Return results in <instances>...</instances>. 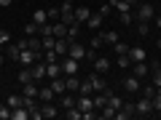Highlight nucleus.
I'll list each match as a JSON object with an SVG mask.
<instances>
[{"mask_svg": "<svg viewBox=\"0 0 161 120\" xmlns=\"http://www.w3.org/2000/svg\"><path fill=\"white\" fill-rule=\"evenodd\" d=\"M134 19H137V22H153L156 19V6H150V3H137Z\"/></svg>", "mask_w": 161, "mask_h": 120, "instance_id": "nucleus-1", "label": "nucleus"}, {"mask_svg": "<svg viewBox=\"0 0 161 120\" xmlns=\"http://www.w3.org/2000/svg\"><path fill=\"white\" fill-rule=\"evenodd\" d=\"M40 59H43V53H35V51H30V48H24V51L19 53V64H22V67H32Z\"/></svg>", "mask_w": 161, "mask_h": 120, "instance_id": "nucleus-2", "label": "nucleus"}, {"mask_svg": "<svg viewBox=\"0 0 161 120\" xmlns=\"http://www.w3.org/2000/svg\"><path fill=\"white\" fill-rule=\"evenodd\" d=\"M59 64H62V75H78V69H80V62H75L70 56H62Z\"/></svg>", "mask_w": 161, "mask_h": 120, "instance_id": "nucleus-3", "label": "nucleus"}, {"mask_svg": "<svg viewBox=\"0 0 161 120\" xmlns=\"http://www.w3.org/2000/svg\"><path fill=\"white\" fill-rule=\"evenodd\" d=\"M134 107H137V115H142V118H148V115H153V102H150L148 96H142V99H140L137 104H134Z\"/></svg>", "mask_w": 161, "mask_h": 120, "instance_id": "nucleus-4", "label": "nucleus"}, {"mask_svg": "<svg viewBox=\"0 0 161 120\" xmlns=\"http://www.w3.org/2000/svg\"><path fill=\"white\" fill-rule=\"evenodd\" d=\"M137 115V107L134 104H121V109L115 112V120H129V118H134Z\"/></svg>", "mask_w": 161, "mask_h": 120, "instance_id": "nucleus-5", "label": "nucleus"}, {"mask_svg": "<svg viewBox=\"0 0 161 120\" xmlns=\"http://www.w3.org/2000/svg\"><path fill=\"white\" fill-rule=\"evenodd\" d=\"M40 112H43V118H59V115H62L54 102H43V104H40Z\"/></svg>", "mask_w": 161, "mask_h": 120, "instance_id": "nucleus-6", "label": "nucleus"}, {"mask_svg": "<svg viewBox=\"0 0 161 120\" xmlns=\"http://www.w3.org/2000/svg\"><path fill=\"white\" fill-rule=\"evenodd\" d=\"M89 80H92V88H94L97 93L108 88V83H105V75H102V72H92V78H89Z\"/></svg>", "mask_w": 161, "mask_h": 120, "instance_id": "nucleus-7", "label": "nucleus"}, {"mask_svg": "<svg viewBox=\"0 0 161 120\" xmlns=\"http://www.w3.org/2000/svg\"><path fill=\"white\" fill-rule=\"evenodd\" d=\"M70 59H75V62H83V56H86V48L78 46V43H70V51H67Z\"/></svg>", "mask_w": 161, "mask_h": 120, "instance_id": "nucleus-8", "label": "nucleus"}, {"mask_svg": "<svg viewBox=\"0 0 161 120\" xmlns=\"http://www.w3.org/2000/svg\"><path fill=\"white\" fill-rule=\"evenodd\" d=\"M140 88H142V80H140V78H134V75H129V78L124 80V91H132V93H137Z\"/></svg>", "mask_w": 161, "mask_h": 120, "instance_id": "nucleus-9", "label": "nucleus"}, {"mask_svg": "<svg viewBox=\"0 0 161 120\" xmlns=\"http://www.w3.org/2000/svg\"><path fill=\"white\" fill-rule=\"evenodd\" d=\"M92 67H94V72H108V69H110V59L108 56H97V59H94V62H92Z\"/></svg>", "mask_w": 161, "mask_h": 120, "instance_id": "nucleus-10", "label": "nucleus"}, {"mask_svg": "<svg viewBox=\"0 0 161 120\" xmlns=\"http://www.w3.org/2000/svg\"><path fill=\"white\" fill-rule=\"evenodd\" d=\"M148 72H150V67H148L145 62H134V64H132V75H134V78L145 80V75H148Z\"/></svg>", "mask_w": 161, "mask_h": 120, "instance_id": "nucleus-11", "label": "nucleus"}, {"mask_svg": "<svg viewBox=\"0 0 161 120\" xmlns=\"http://www.w3.org/2000/svg\"><path fill=\"white\" fill-rule=\"evenodd\" d=\"M54 51L59 53V59L67 56V51H70V40H67V38H57V43H54Z\"/></svg>", "mask_w": 161, "mask_h": 120, "instance_id": "nucleus-12", "label": "nucleus"}, {"mask_svg": "<svg viewBox=\"0 0 161 120\" xmlns=\"http://www.w3.org/2000/svg\"><path fill=\"white\" fill-rule=\"evenodd\" d=\"M30 69H32V80H35V83H40V80L46 78V62H38V64H32Z\"/></svg>", "mask_w": 161, "mask_h": 120, "instance_id": "nucleus-13", "label": "nucleus"}, {"mask_svg": "<svg viewBox=\"0 0 161 120\" xmlns=\"http://www.w3.org/2000/svg\"><path fill=\"white\" fill-rule=\"evenodd\" d=\"M129 59H132V64L134 62H145V48L142 46H129Z\"/></svg>", "mask_w": 161, "mask_h": 120, "instance_id": "nucleus-14", "label": "nucleus"}, {"mask_svg": "<svg viewBox=\"0 0 161 120\" xmlns=\"http://www.w3.org/2000/svg\"><path fill=\"white\" fill-rule=\"evenodd\" d=\"M59 75H62V64L59 62H48L46 64V78L54 80V78H59Z\"/></svg>", "mask_w": 161, "mask_h": 120, "instance_id": "nucleus-15", "label": "nucleus"}, {"mask_svg": "<svg viewBox=\"0 0 161 120\" xmlns=\"http://www.w3.org/2000/svg\"><path fill=\"white\" fill-rule=\"evenodd\" d=\"M54 96H57V93L51 91V86L38 88V102H40V104H43V102H54Z\"/></svg>", "mask_w": 161, "mask_h": 120, "instance_id": "nucleus-16", "label": "nucleus"}, {"mask_svg": "<svg viewBox=\"0 0 161 120\" xmlns=\"http://www.w3.org/2000/svg\"><path fill=\"white\" fill-rule=\"evenodd\" d=\"M51 91L57 93V96H62V93H67V86H64V78H62V75L51 80Z\"/></svg>", "mask_w": 161, "mask_h": 120, "instance_id": "nucleus-17", "label": "nucleus"}, {"mask_svg": "<svg viewBox=\"0 0 161 120\" xmlns=\"http://www.w3.org/2000/svg\"><path fill=\"white\" fill-rule=\"evenodd\" d=\"M3 48H6V51H3V53H6V59H14V62H19V53H22V48H19L16 43H8V46H3Z\"/></svg>", "mask_w": 161, "mask_h": 120, "instance_id": "nucleus-18", "label": "nucleus"}, {"mask_svg": "<svg viewBox=\"0 0 161 120\" xmlns=\"http://www.w3.org/2000/svg\"><path fill=\"white\" fill-rule=\"evenodd\" d=\"M64 86H67V91L78 93V88H80V80H78V75H64Z\"/></svg>", "mask_w": 161, "mask_h": 120, "instance_id": "nucleus-19", "label": "nucleus"}, {"mask_svg": "<svg viewBox=\"0 0 161 120\" xmlns=\"http://www.w3.org/2000/svg\"><path fill=\"white\" fill-rule=\"evenodd\" d=\"M51 32H54V38H67V24L64 22H51Z\"/></svg>", "mask_w": 161, "mask_h": 120, "instance_id": "nucleus-20", "label": "nucleus"}, {"mask_svg": "<svg viewBox=\"0 0 161 120\" xmlns=\"http://www.w3.org/2000/svg\"><path fill=\"white\" fill-rule=\"evenodd\" d=\"M6 104L11 109H16V107H24V93H11V96L6 99Z\"/></svg>", "mask_w": 161, "mask_h": 120, "instance_id": "nucleus-21", "label": "nucleus"}, {"mask_svg": "<svg viewBox=\"0 0 161 120\" xmlns=\"http://www.w3.org/2000/svg\"><path fill=\"white\" fill-rule=\"evenodd\" d=\"M92 16V11H89L86 6H75V22H80V24H86V19Z\"/></svg>", "mask_w": 161, "mask_h": 120, "instance_id": "nucleus-22", "label": "nucleus"}, {"mask_svg": "<svg viewBox=\"0 0 161 120\" xmlns=\"http://www.w3.org/2000/svg\"><path fill=\"white\" fill-rule=\"evenodd\" d=\"M38 83H35V80H30V83H24V86H22V93H24V96H35V99H38Z\"/></svg>", "mask_w": 161, "mask_h": 120, "instance_id": "nucleus-23", "label": "nucleus"}, {"mask_svg": "<svg viewBox=\"0 0 161 120\" xmlns=\"http://www.w3.org/2000/svg\"><path fill=\"white\" fill-rule=\"evenodd\" d=\"M115 43H118V32H115V29L102 32V46H115Z\"/></svg>", "mask_w": 161, "mask_h": 120, "instance_id": "nucleus-24", "label": "nucleus"}, {"mask_svg": "<svg viewBox=\"0 0 161 120\" xmlns=\"http://www.w3.org/2000/svg\"><path fill=\"white\" fill-rule=\"evenodd\" d=\"M59 107H62V109L75 107V96H73V93H62V96H59Z\"/></svg>", "mask_w": 161, "mask_h": 120, "instance_id": "nucleus-25", "label": "nucleus"}, {"mask_svg": "<svg viewBox=\"0 0 161 120\" xmlns=\"http://www.w3.org/2000/svg\"><path fill=\"white\" fill-rule=\"evenodd\" d=\"M150 80H153L156 88H161V64H153L150 67Z\"/></svg>", "mask_w": 161, "mask_h": 120, "instance_id": "nucleus-26", "label": "nucleus"}, {"mask_svg": "<svg viewBox=\"0 0 161 120\" xmlns=\"http://www.w3.org/2000/svg\"><path fill=\"white\" fill-rule=\"evenodd\" d=\"M30 118V109L27 107H16V109H11V120H27Z\"/></svg>", "mask_w": 161, "mask_h": 120, "instance_id": "nucleus-27", "label": "nucleus"}, {"mask_svg": "<svg viewBox=\"0 0 161 120\" xmlns=\"http://www.w3.org/2000/svg\"><path fill=\"white\" fill-rule=\"evenodd\" d=\"M32 22L38 24V27H40V24H46V22H48V13H46V8H38V11L32 13Z\"/></svg>", "mask_w": 161, "mask_h": 120, "instance_id": "nucleus-28", "label": "nucleus"}, {"mask_svg": "<svg viewBox=\"0 0 161 120\" xmlns=\"http://www.w3.org/2000/svg\"><path fill=\"white\" fill-rule=\"evenodd\" d=\"M115 112H118V109H115L113 104H105L102 112H97V115H99V118H105V120H113V118H115Z\"/></svg>", "mask_w": 161, "mask_h": 120, "instance_id": "nucleus-29", "label": "nucleus"}, {"mask_svg": "<svg viewBox=\"0 0 161 120\" xmlns=\"http://www.w3.org/2000/svg\"><path fill=\"white\" fill-rule=\"evenodd\" d=\"M62 115H64L67 120H83V112H80L78 107H70V109H64Z\"/></svg>", "mask_w": 161, "mask_h": 120, "instance_id": "nucleus-30", "label": "nucleus"}, {"mask_svg": "<svg viewBox=\"0 0 161 120\" xmlns=\"http://www.w3.org/2000/svg\"><path fill=\"white\" fill-rule=\"evenodd\" d=\"M115 64H118L121 69H132V59H129V53H118V59H115Z\"/></svg>", "mask_w": 161, "mask_h": 120, "instance_id": "nucleus-31", "label": "nucleus"}, {"mask_svg": "<svg viewBox=\"0 0 161 120\" xmlns=\"http://www.w3.org/2000/svg\"><path fill=\"white\" fill-rule=\"evenodd\" d=\"M102 19H105V16H99V13H92V16L86 19V27H92V29H97L99 24H102Z\"/></svg>", "mask_w": 161, "mask_h": 120, "instance_id": "nucleus-32", "label": "nucleus"}, {"mask_svg": "<svg viewBox=\"0 0 161 120\" xmlns=\"http://www.w3.org/2000/svg\"><path fill=\"white\" fill-rule=\"evenodd\" d=\"M30 80H32V69L24 67L22 72H19V86H24V83H30Z\"/></svg>", "mask_w": 161, "mask_h": 120, "instance_id": "nucleus-33", "label": "nucleus"}, {"mask_svg": "<svg viewBox=\"0 0 161 120\" xmlns=\"http://www.w3.org/2000/svg\"><path fill=\"white\" fill-rule=\"evenodd\" d=\"M118 22L124 24V27H129V24L134 22V16H132V13H129V11H118Z\"/></svg>", "mask_w": 161, "mask_h": 120, "instance_id": "nucleus-34", "label": "nucleus"}, {"mask_svg": "<svg viewBox=\"0 0 161 120\" xmlns=\"http://www.w3.org/2000/svg\"><path fill=\"white\" fill-rule=\"evenodd\" d=\"M78 93H86V96H92V93H94V88H92V80H80V88H78Z\"/></svg>", "mask_w": 161, "mask_h": 120, "instance_id": "nucleus-35", "label": "nucleus"}, {"mask_svg": "<svg viewBox=\"0 0 161 120\" xmlns=\"http://www.w3.org/2000/svg\"><path fill=\"white\" fill-rule=\"evenodd\" d=\"M8 43H11V32L0 27V48H3V46H8Z\"/></svg>", "mask_w": 161, "mask_h": 120, "instance_id": "nucleus-36", "label": "nucleus"}, {"mask_svg": "<svg viewBox=\"0 0 161 120\" xmlns=\"http://www.w3.org/2000/svg\"><path fill=\"white\" fill-rule=\"evenodd\" d=\"M48 13V22H59V13H62V8H46Z\"/></svg>", "mask_w": 161, "mask_h": 120, "instance_id": "nucleus-37", "label": "nucleus"}, {"mask_svg": "<svg viewBox=\"0 0 161 120\" xmlns=\"http://www.w3.org/2000/svg\"><path fill=\"white\" fill-rule=\"evenodd\" d=\"M140 91H142V96H148V99H153L156 93H158V88H156V86H145V88H140Z\"/></svg>", "mask_w": 161, "mask_h": 120, "instance_id": "nucleus-38", "label": "nucleus"}, {"mask_svg": "<svg viewBox=\"0 0 161 120\" xmlns=\"http://www.w3.org/2000/svg\"><path fill=\"white\" fill-rule=\"evenodd\" d=\"M38 24H35V22H27V24H24V32H27V38H30V35H38Z\"/></svg>", "mask_w": 161, "mask_h": 120, "instance_id": "nucleus-39", "label": "nucleus"}, {"mask_svg": "<svg viewBox=\"0 0 161 120\" xmlns=\"http://www.w3.org/2000/svg\"><path fill=\"white\" fill-rule=\"evenodd\" d=\"M0 120H11V107L8 104H0Z\"/></svg>", "mask_w": 161, "mask_h": 120, "instance_id": "nucleus-40", "label": "nucleus"}, {"mask_svg": "<svg viewBox=\"0 0 161 120\" xmlns=\"http://www.w3.org/2000/svg\"><path fill=\"white\" fill-rule=\"evenodd\" d=\"M150 102H153V112H161V88H158V93H156Z\"/></svg>", "mask_w": 161, "mask_h": 120, "instance_id": "nucleus-41", "label": "nucleus"}, {"mask_svg": "<svg viewBox=\"0 0 161 120\" xmlns=\"http://www.w3.org/2000/svg\"><path fill=\"white\" fill-rule=\"evenodd\" d=\"M148 32H150V22H140V27H137V35H142V38H145Z\"/></svg>", "mask_w": 161, "mask_h": 120, "instance_id": "nucleus-42", "label": "nucleus"}, {"mask_svg": "<svg viewBox=\"0 0 161 120\" xmlns=\"http://www.w3.org/2000/svg\"><path fill=\"white\" fill-rule=\"evenodd\" d=\"M83 59H86V62L92 64L94 59H97V48H86V56H83Z\"/></svg>", "mask_w": 161, "mask_h": 120, "instance_id": "nucleus-43", "label": "nucleus"}, {"mask_svg": "<svg viewBox=\"0 0 161 120\" xmlns=\"http://www.w3.org/2000/svg\"><path fill=\"white\" fill-rule=\"evenodd\" d=\"M113 51H115V53H129V46H124V43L118 40V43L113 46Z\"/></svg>", "mask_w": 161, "mask_h": 120, "instance_id": "nucleus-44", "label": "nucleus"}, {"mask_svg": "<svg viewBox=\"0 0 161 120\" xmlns=\"http://www.w3.org/2000/svg\"><path fill=\"white\" fill-rule=\"evenodd\" d=\"M99 46H102V32L92 38V46H89V48H99Z\"/></svg>", "mask_w": 161, "mask_h": 120, "instance_id": "nucleus-45", "label": "nucleus"}, {"mask_svg": "<svg viewBox=\"0 0 161 120\" xmlns=\"http://www.w3.org/2000/svg\"><path fill=\"white\" fill-rule=\"evenodd\" d=\"M110 11H113V6H99V16H110Z\"/></svg>", "mask_w": 161, "mask_h": 120, "instance_id": "nucleus-46", "label": "nucleus"}, {"mask_svg": "<svg viewBox=\"0 0 161 120\" xmlns=\"http://www.w3.org/2000/svg\"><path fill=\"white\" fill-rule=\"evenodd\" d=\"M115 11H132V6H129V3H126V0H121V3H118V6H115Z\"/></svg>", "mask_w": 161, "mask_h": 120, "instance_id": "nucleus-47", "label": "nucleus"}, {"mask_svg": "<svg viewBox=\"0 0 161 120\" xmlns=\"http://www.w3.org/2000/svg\"><path fill=\"white\" fill-rule=\"evenodd\" d=\"M94 118H99V115L94 112V109H92V112H83V120H94Z\"/></svg>", "mask_w": 161, "mask_h": 120, "instance_id": "nucleus-48", "label": "nucleus"}, {"mask_svg": "<svg viewBox=\"0 0 161 120\" xmlns=\"http://www.w3.org/2000/svg\"><path fill=\"white\" fill-rule=\"evenodd\" d=\"M153 22H156V27H161V13H156V19H153Z\"/></svg>", "mask_w": 161, "mask_h": 120, "instance_id": "nucleus-49", "label": "nucleus"}, {"mask_svg": "<svg viewBox=\"0 0 161 120\" xmlns=\"http://www.w3.org/2000/svg\"><path fill=\"white\" fill-rule=\"evenodd\" d=\"M14 0H0V6H11Z\"/></svg>", "mask_w": 161, "mask_h": 120, "instance_id": "nucleus-50", "label": "nucleus"}, {"mask_svg": "<svg viewBox=\"0 0 161 120\" xmlns=\"http://www.w3.org/2000/svg\"><path fill=\"white\" fill-rule=\"evenodd\" d=\"M126 3H129V6H132V8H134V6H137V3H140V0H126Z\"/></svg>", "mask_w": 161, "mask_h": 120, "instance_id": "nucleus-51", "label": "nucleus"}, {"mask_svg": "<svg viewBox=\"0 0 161 120\" xmlns=\"http://www.w3.org/2000/svg\"><path fill=\"white\" fill-rule=\"evenodd\" d=\"M118 3H121V0H110V6H113V8H115V6H118Z\"/></svg>", "mask_w": 161, "mask_h": 120, "instance_id": "nucleus-52", "label": "nucleus"}, {"mask_svg": "<svg viewBox=\"0 0 161 120\" xmlns=\"http://www.w3.org/2000/svg\"><path fill=\"white\" fill-rule=\"evenodd\" d=\"M62 3H73V6H75V0H62Z\"/></svg>", "mask_w": 161, "mask_h": 120, "instance_id": "nucleus-53", "label": "nucleus"}, {"mask_svg": "<svg viewBox=\"0 0 161 120\" xmlns=\"http://www.w3.org/2000/svg\"><path fill=\"white\" fill-rule=\"evenodd\" d=\"M158 46H161V38H158Z\"/></svg>", "mask_w": 161, "mask_h": 120, "instance_id": "nucleus-54", "label": "nucleus"}]
</instances>
